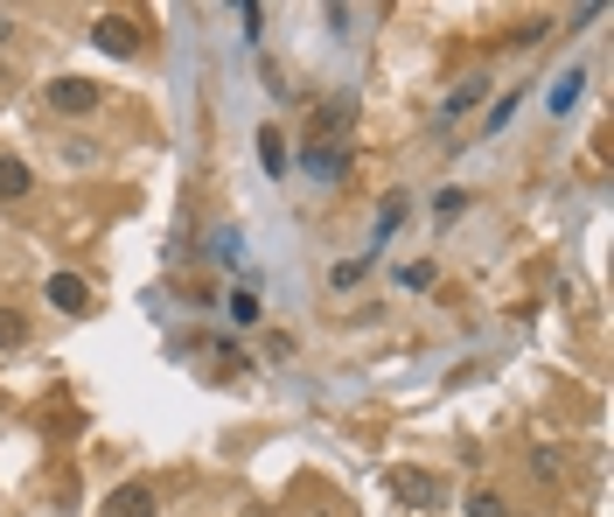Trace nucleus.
<instances>
[{
	"label": "nucleus",
	"instance_id": "obj_12",
	"mask_svg": "<svg viewBox=\"0 0 614 517\" xmlns=\"http://www.w3.org/2000/svg\"><path fill=\"white\" fill-rule=\"evenodd\" d=\"M209 258H217V266H237V258H245V238H237V231H209Z\"/></svg>",
	"mask_w": 614,
	"mask_h": 517
},
{
	"label": "nucleus",
	"instance_id": "obj_1",
	"mask_svg": "<svg viewBox=\"0 0 614 517\" xmlns=\"http://www.w3.org/2000/svg\"><path fill=\"white\" fill-rule=\"evenodd\" d=\"M391 497L412 504V510H440L447 504V482H433L426 469H391Z\"/></svg>",
	"mask_w": 614,
	"mask_h": 517
},
{
	"label": "nucleus",
	"instance_id": "obj_2",
	"mask_svg": "<svg viewBox=\"0 0 614 517\" xmlns=\"http://www.w3.org/2000/svg\"><path fill=\"white\" fill-rule=\"evenodd\" d=\"M154 510H162L154 482H119L113 497H105V510H98V517H154Z\"/></svg>",
	"mask_w": 614,
	"mask_h": 517
},
{
	"label": "nucleus",
	"instance_id": "obj_6",
	"mask_svg": "<svg viewBox=\"0 0 614 517\" xmlns=\"http://www.w3.org/2000/svg\"><path fill=\"white\" fill-rule=\"evenodd\" d=\"M301 162H308V175H314V183H342V175H350V154H335L329 140H308V154H301Z\"/></svg>",
	"mask_w": 614,
	"mask_h": 517
},
{
	"label": "nucleus",
	"instance_id": "obj_11",
	"mask_svg": "<svg viewBox=\"0 0 614 517\" xmlns=\"http://www.w3.org/2000/svg\"><path fill=\"white\" fill-rule=\"evenodd\" d=\"M483 98H489V77H468V85H461V91L447 98V119H461L468 106H483Z\"/></svg>",
	"mask_w": 614,
	"mask_h": 517
},
{
	"label": "nucleus",
	"instance_id": "obj_8",
	"mask_svg": "<svg viewBox=\"0 0 614 517\" xmlns=\"http://www.w3.org/2000/svg\"><path fill=\"white\" fill-rule=\"evenodd\" d=\"M461 510H468V517H510V497H503V489H489V482H475L468 497H461Z\"/></svg>",
	"mask_w": 614,
	"mask_h": 517
},
{
	"label": "nucleus",
	"instance_id": "obj_13",
	"mask_svg": "<svg viewBox=\"0 0 614 517\" xmlns=\"http://www.w3.org/2000/svg\"><path fill=\"white\" fill-rule=\"evenodd\" d=\"M14 343H29V315H21V308H0V350H14Z\"/></svg>",
	"mask_w": 614,
	"mask_h": 517
},
{
	"label": "nucleus",
	"instance_id": "obj_17",
	"mask_svg": "<svg viewBox=\"0 0 614 517\" xmlns=\"http://www.w3.org/2000/svg\"><path fill=\"white\" fill-rule=\"evenodd\" d=\"M231 322H237V329H252V322H259V294L237 287V294H231Z\"/></svg>",
	"mask_w": 614,
	"mask_h": 517
},
{
	"label": "nucleus",
	"instance_id": "obj_15",
	"mask_svg": "<svg viewBox=\"0 0 614 517\" xmlns=\"http://www.w3.org/2000/svg\"><path fill=\"white\" fill-rule=\"evenodd\" d=\"M363 266H370V258H342V266H329V287H335V294H342V287H357Z\"/></svg>",
	"mask_w": 614,
	"mask_h": 517
},
{
	"label": "nucleus",
	"instance_id": "obj_20",
	"mask_svg": "<svg viewBox=\"0 0 614 517\" xmlns=\"http://www.w3.org/2000/svg\"><path fill=\"white\" fill-rule=\"evenodd\" d=\"M14 36V14H0V42H8Z\"/></svg>",
	"mask_w": 614,
	"mask_h": 517
},
{
	"label": "nucleus",
	"instance_id": "obj_9",
	"mask_svg": "<svg viewBox=\"0 0 614 517\" xmlns=\"http://www.w3.org/2000/svg\"><path fill=\"white\" fill-rule=\"evenodd\" d=\"M259 168L273 175V183L286 175V134H280V126H265V134H259Z\"/></svg>",
	"mask_w": 614,
	"mask_h": 517
},
{
	"label": "nucleus",
	"instance_id": "obj_4",
	"mask_svg": "<svg viewBox=\"0 0 614 517\" xmlns=\"http://www.w3.org/2000/svg\"><path fill=\"white\" fill-rule=\"evenodd\" d=\"M49 308H64V315H91V280L85 273H49Z\"/></svg>",
	"mask_w": 614,
	"mask_h": 517
},
{
	"label": "nucleus",
	"instance_id": "obj_5",
	"mask_svg": "<svg viewBox=\"0 0 614 517\" xmlns=\"http://www.w3.org/2000/svg\"><path fill=\"white\" fill-rule=\"evenodd\" d=\"M91 42L105 49V57H133V49H140V21H133V14H105L91 29Z\"/></svg>",
	"mask_w": 614,
	"mask_h": 517
},
{
	"label": "nucleus",
	"instance_id": "obj_16",
	"mask_svg": "<svg viewBox=\"0 0 614 517\" xmlns=\"http://www.w3.org/2000/svg\"><path fill=\"white\" fill-rule=\"evenodd\" d=\"M510 119H517V85H510V91H503L496 106H489V134H503V126H510Z\"/></svg>",
	"mask_w": 614,
	"mask_h": 517
},
{
	"label": "nucleus",
	"instance_id": "obj_10",
	"mask_svg": "<svg viewBox=\"0 0 614 517\" xmlns=\"http://www.w3.org/2000/svg\"><path fill=\"white\" fill-rule=\"evenodd\" d=\"M579 91H586V70H566V77H552V98H545V106H552V113H573Z\"/></svg>",
	"mask_w": 614,
	"mask_h": 517
},
{
	"label": "nucleus",
	"instance_id": "obj_18",
	"mask_svg": "<svg viewBox=\"0 0 614 517\" xmlns=\"http://www.w3.org/2000/svg\"><path fill=\"white\" fill-rule=\"evenodd\" d=\"M398 287H412V294L433 287V266H426V258H419V266H406V273H398Z\"/></svg>",
	"mask_w": 614,
	"mask_h": 517
},
{
	"label": "nucleus",
	"instance_id": "obj_3",
	"mask_svg": "<svg viewBox=\"0 0 614 517\" xmlns=\"http://www.w3.org/2000/svg\"><path fill=\"white\" fill-rule=\"evenodd\" d=\"M49 106L70 113V119H85V113H98V85H91V77H57V85H49Z\"/></svg>",
	"mask_w": 614,
	"mask_h": 517
},
{
	"label": "nucleus",
	"instance_id": "obj_7",
	"mask_svg": "<svg viewBox=\"0 0 614 517\" xmlns=\"http://www.w3.org/2000/svg\"><path fill=\"white\" fill-rule=\"evenodd\" d=\"M21 196H36V175H29V162L0 154V203H21Z\"/></svg>",
	"mask_w": 614,
	"mask_h": 517
},
{
	"label": "nucleus",
	"instance_id": "obj_19",
	"mask_svg": "<svg viewBox=\"0 0 614 517\" xmlns=\"http://www.w3.org/2000/svg\"><path fill=\"white\" fill-rule=\"evenodd\" d=\"M530 469H538V482H558V455H552V448H538V455H530Z\"/></svg>",
	"mask_w": 614,
	"mask_h": 517
},
{
	"label": "nucleus",
	"instance_id": "obj_14",
	"mask_svg": "<svg viewBox=\"0 0 614 517\" xmlns=\"http://www.w3.org/2000/svg\"><path fill=\"white\" fill-rule=\"evenodd\" d=\"M461 211H468V189H440V196H433V217H440V224H454Z\"/></svg>",
	"mask_w": 614,
	"mask_h": 517
}]
</instances>
